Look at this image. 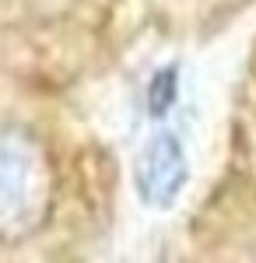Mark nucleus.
<instances>
[{"label": "nucleus", "mask_w": 256, "mask_h": 263, "mask_svg": "<svg viewBox=\"0 0 256 263\" xmlns=\"http://www.w3.org/2000/svg\"><path fill=\"white\" fill-rule=\"evenodd\" d=\"M182 182H186L182 144L172 134H158L137 162V186H140V193H144V200L165 207V203H172L179 197Z\"/></svg>", "instance_id": "obj_1"}, {"label": "nucleus", "mask_w": 256, "mask_h": 263, "mask_svg": "<svg viewBox=\"0 0 256 263\" xmlns=\"http://www.w3.org/2000/svg\"><path fill=\"white\" fill-rule=\"evenodd\" d=\"M176 67H169V70H161L155 74V81H151V91H148V109H151V116H165V109L176 102Z\"/></svg>", "instance_id": "obj_2"}]
</instances>
